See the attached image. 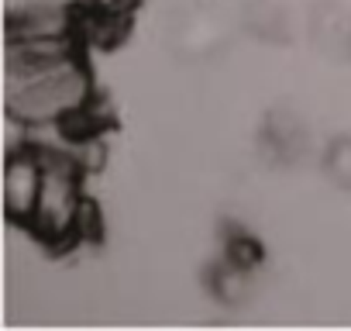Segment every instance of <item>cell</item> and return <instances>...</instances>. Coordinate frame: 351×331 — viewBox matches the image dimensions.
I'll return each instance as SVG.
<instances>
[{"instance_id": "obj_5", "label": "cell", "mask_w": 351, "mask_h": 331, "mask_svg": "<svg viewBox=\"0 0 351 331\" xmlns=\"http://www.w3.org/2000/svg\"><path fill=\"white\" fill-rule=\"evenodd\" d=\"M265 148H269V155L279 166L300 162L306 155V148H310V138H306L303 121L293 111H276L269 117V124H265Z\"/></svg>"}, {"instance_id": "obj_10", "label": "cell", "mask_w": 351, "mask_h": 331, "mask_svg": "<svg viewBox=\"0 0 351 331\" xmlns=\"http://www.w3.org/2000/svg\"><path fill=\"white\" fill-rule=\"evenodd\" d=\"M348 56H351V52H348Z\"/></svg>"}, {"instance_id": "obj_3", "label": "cell", "mask_w": 351, "mask_h": 331, "mask_svg": "<svg viewBox=\"0 0 351 331\" xmlns=\"http://www.w3.org/2000/svg\"><path fill=\"white\" fill-rule=\"evenodd\" d=\"M42 180H45V152H38L35 145H21L8 152V166H4V211L11 221H28L38 207V194H42Z\"/></svg>"}, {"instance_id": "obj_4", "label": "cell", "mask_w": 351, "mask_h": 331, "mask_svg": "<svg viewBox=\"0 0 351 331\" xmlns=\"http://www.w3.org/2000/svg\"><path fill=\"white\" fill-rule=\"evenodd\" d=\"M310 38L324 56L344 59L351 52V11L337 0H320L310 14Z\"/></svg>"}, {"instance_id": "obj_7", "label": "cell", "mask_w": 351, "mask_h": 331, "mask_svg": "<svg viewBox=\"0 0 351 331\" xmlns=\"http://www.w3.org/2000/svg\"><path fill=\"white\" fill-rule=\"evenodd\" d=\"M245 21L258 38H282L286 32V18L276 0H252V8L245 11Z\"/></svg>"}, {"instance_id": "obj_8", "label": "cell", "mask_w": 351, "mask_h": 331, "mask_svg": "<svg viewBox=\"0 0 351 331\" xmlns=\"http://www.w3.org/2000/svg\"><path fill=\"white\" fill-rule=\"evenodd\" d=\"M324 173L334 187L351 190V135L334 138L324 152Z\"/></svg>"}, {"instance_id": "obj_9", "label": "cell", "mask_w": 351, "mask_h": 331, "mask_svg": "<svg viewBox=\"0 0 351 331\" xmlns=\"http://www.w3.org/2000/svg\"><path fill=\"white\" fill-rule=\"evenodd\" d=\"M224 259H231L234 266L255 273L258 262H262V252H258V245H255L248 235H231V238H228V249H224Z\"/></svg>"}, {"instance_id": "obj_2", "label": "cell", "mask_w": 351, "mask_h": 331, "mask_svg": "<svg viewBox=\"0 0 351 331\" xmlns=\"http://www.w3.org/2000/svg\"><path fill=\"white\" fill-rule=\"evenodd\" d=\"M93 211L83 197V166L69 152H45V180L32 228L45 242H69L90 231Z\"/></svg>"}, {"instance_id": "obj_6", "label": "cell", "mask_w": 351, "mask_h": 331, "mask_svg": "<svg viewBox=\"0 0 351 331\" xmlns=\"http://www.w3.org/2000/svg\"><path fill=\"white\" fill-rule=\"evenodd\" d=\"M248 279H252V269H241V266H234L231 259H224V262L214 269L210 286H214L217 300H224V304H241V300L248 297Z\"/></svg>"}, {"instance_id": "obj_1", "label": "cell", "mask_w": 351, "mask_h": 331, "mask_svg": "<svg viewBox=\"0 0 351 331\" xmlns=\"http://www.w3.org/2000/svg\"><path fill=\"white\" fill-rule=\"evenodd\" d=\"M4 100L11 121L25 128L69 124L90 104V76L76 52H49L8 42Z\"/></svg>"}]
</instances>
